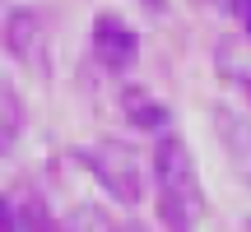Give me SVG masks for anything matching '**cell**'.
Listing matches in <instances>:
<instances>
[{"label": "cell", "mask_w": 251, "mask_h": 232, "mask_svg": "<svg viewBox=\"0 0 251 232\" xmlns=\"http://www.w3.org/2000/svg\"><path fill=\"white\" fill-rule=\"evenodd\" d=\"M242 28H247V37H251V19H247V23H242Z\"/></svg>", "instance_id": "11"}, {"label": "cell", "mask_w": 251, "mask_h": 232, "mask_svg": "<svg viewBox=\"0 0 251 232\" xmlns=\"http://www.w3.org/2000/svg\"><path fill=\"white\" fill-rule=\"evenodd\" d=\"M153 186H158V214L172 232H196L205 218V186H200L196 153L177 135H158L153 144Z\"/></svg>", "instance_id": "1"}, {"label": "cell", "mask_w": 251, "mask_h": 232, "mask_svg": "<svg viewBox=\"0 0 251 232\" xmlns=\"http://www.w3.org/2000/svg\"><path fill=\"white\" fill-rule=\"evenodd\" d=\"M121 116L144 135H168V125H172L168 102L153 98L149 89H121Z\"/></svg>", "instance_id": "7"}, {"label": "cell", "mask_w": 251, "mask_h": 232, "mask_svg": "<svg viewBox=\"0 0 251 232\" xmlns=\"http://www.w3.org/2000/svg\"><path fill=\"white\" fill-rule=\"evenodd\" d=\"M214 70L228 89H237L251 102V46L242 37H219L214 42Z\"/></svg>", "instance_id": "8"}, {"label": "cell", "mask_w": 251, "mask_h": 232, "mask_svg": "<svg viewBox=\"0 0 251 232\" xmlns=\"http://www.w3.org/2000/svg\"><path fill=\"white\" fill-rule=\"evenodd\" d=\"M0 232H65L33 195H0Z\"/></svg>", "instance_id": "6"}, {"label": "cell", "mask_w": 251, "mask_h": 232, "mask_svg": "<svg viewBox=\"0 0 251 232\" xmlns=\"http://www.w3.org/2000/svg\"><path fill=\"white\" fill-rule=\"evenodd\" d=\"M214 135L228 167L251 186V116H242L237 107H214Z\"/></svg>", "instance_id": "5"}, {"label": "cell", "mask_w": 251, "mask_h": 232, "mask_svg": "<svg viewBox=\"0 0 251 232\" xmlns=\"http://www.w3.org/2000/svg\"><path fill=\"white\" fill-rule=\"evenodd\" d=\"M19 130H24V107H19V93L9 84H0V153L14 149Z\"/></svg>", "instance_id": "9"}, {"label": "cell", "mask_w": 251, "mask_h": 232, "mask_svg": "<svg viewBox=\"0 0 251 232\" xmlns=\"http://www.w3.org/2000/svg\"><path fill=\"white\" fill-rule=\"evenodd\" d=\"M93 61L112 74H126L135 70L140 61V33L130 28V19H121L117 9H98L93 14Z\"/></svg>", "instance_id": "3"}, {"label": "cell", "mask_w": 251, "mask_h": 232, "mask_svg": "<svg viewBox=\"0 0 251 232\" xmlns=\"http://www.w3.org/2000/svg\"><path fill=\"white\" fill-rule=\"evenodd\" d=\"M112 232H144V228H130V223H126V228H112Z\"/></svg>", "instance_id": "10"}, {"label": "cell", "mask_w": 251, "mask_h": 232, "mask_svg": "<svg viewBox=\"0 0 251 232\" xmlns=\"http://www.w3.org/2000/svg\"><path fill=\"white\" fill-rule=\"evenodd\" d=\"M79 162L89 167V177L121 205H140L144 200V172L130 144L121 139H93L89 149H79Z\"/></svg>", "instance_id": "2"}, {"label": "cell", "mask_w": 251, "mask_h": 232, "mask_svg": "<svg viewBox=\"0 0 251 232\" xmlns=\"http://www.w3.org/2000/svg\"><path fill=\"white\" fill-rule=\"evenodd\" d=\"M0 42H5V51L14 56L24 70L33 74H47L51 70V56H47V23L37 9H9L5 14V28H0Z\"/></svg>", "instance_id": "4"}]
</instances>
